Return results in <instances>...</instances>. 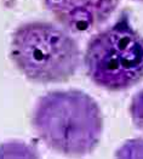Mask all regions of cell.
Returning a JSON list of instances; mask_svg holds the SVG:
<instances>
[{
    "mask_svg": "<svg viewBox=\"0 0 143 159\" xmlns=\"http://www.w3.org/2000/svg\"><path fill=\"white\" fill-rule=\"evenodd\" d=\"M32 125L42 142L65 156H86L98 146L103 117L98 103L77 89L55 90L41 96Z\"/></svg>",
    "mask_w": 143,
    "mask_h": 159,
    "instance_id": "cell-1",
    "label": "cell"
},
{
    "mask_svg": "<svg viewBox=\"0 0 143 159\" xmlns=\"http://www.w3.org/2000/svg\"><path fill=\"white\" fill-rule=\"evenodd\" d=\"M10 57L29 81H68L80 66L78 43L65 29L45 21L27 22L13 32Z\"/></svg>",
    "mask_w": 143,
    "mask_h": 159,
    "instance_id": "cell-2",
    "label": "cell"
},
{
    "mask_svg": "<svg viewBox=\"0 0 143 159\" xmlns=\"http://www.w3.org/2000/svg\"><path fill=\"white\" fill-rule=\"evenodd\" d=\"M91 81L108 91H125L143 80V37L127 12L91 37L84 55Z\"/></svg>",
    "mask_w": 143,
    "mask_h": 159,
    "instance_id": "cell-3",
    "label": "cell"
},
{
    "mask_svg": "<svg viewBox=\"0 0 143 159\" xmlns=\"http://www.w3.org/2000/svg\"><path fill=\"white\" fill-rule=\"evenodd\" d=\"M44 5L65 29L84 33L105 23L119 0H44Z\"/></svg>",
    "mask_w": 143,
    "mask_h": 159,
    "instance_id": "cell-4",
    "label": "cell"
},
{
    "mask_svg": "<svg viewBox=\"0 0 143 159\" xmlns=\"http://www.w3.org/2000/svg\"><path fill=\"white\" fill-rule=\"evenodd\" d=\"M130 114L133 125L143 131V89L132 97Z\"/></svg>",
    "mask_w": 143,
    "mask_h": 159,
    "instance_id": "cell-5",
    "label": "cell"
},
{
    "mask_svg": "<svg viewBox=\"0 0 143 159\" xmlns=\"http://www.w3.org/2000/svg\"><path fill=\"white\" fill-rule=\"evenodd\" d=\"M120 158H143V139L127 141L117 152Z\"/></svg>",
    "mask_w": 143,
    "mask_h": 159,
    "instance_id": "cell-6",
    "label": "cell"
},
{
    "mask_svg": "<svg viewBox=\"0 0 143 159\" xmlns=\"http://www.w3.org/2000/svg\"><path fill=\"white\" fill-rule=\"evenodd\" d=\"M136 1H143V0H136Z\"/></svg>",
    "mask_w": 143,
    "mask_h": 159,
    "instance_id": "cell-7",
    "label": "cell"
}]
</instances>
